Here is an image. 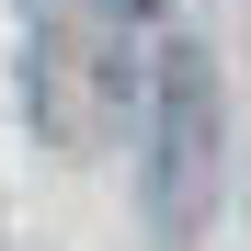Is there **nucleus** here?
Listing matches in <instances>:
<instances>
[{"instance_id": "nucleus-1", "label": "nucleus", "mask_w": 251, "mask_h": 251, "mask_svg": "<svg viewBox=\"0 0 251 251\" xmlns=\"http://www.w3.org/2000/svg\"><path fill=\"white\" fill-rule=\"evenodd\" d=\"M217 183H228V114H217V69L194 46H160L149 69V149H137V205L160 240H194L217 217Z\"/></svg>"}, {"instance_id": "nucleus-2", "label": "nucleus", "mask_w": 251, "mask_h": 251, "mask_svg": "<svg viewBox=\"0 0 251 251\" xmlns=\"http://www.w3.org/2000/svg\"><path fill=\"white\" fill-rule=\"evenodd\" d=\"M126 12H160V0H126Z\"/></svg>"}]
</instances>
